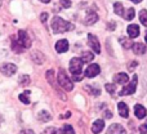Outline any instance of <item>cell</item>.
<instances>
[{
	"label": "cell",
	"mask_w": 147,
	"mask_h": 134,
	"mask_svg": "<svg viewBox=\"0 0 147 134\" xmlns=\"http://www.w3.org/2000/svg\"><path fill=\"white\" fill-rule=\"evenodd\" d=\"M31 59H32L35 63H38V65H43L44 61H45V57H44V54L40 53L39 51H35V52L31 53Z\"/></svg>",
	"instance_id": "obj_10"
},
{
	"label": "cell",
	"mask_w": 147,
	"mask_h": 134,
	"mask_svg": "<svg viewBox=\"0 0 147 134\" xmlns=\"http://www.w3.org/2000/svg\"><path fill=\"white\" fill-rule=\"evenodd\" d=\"M132 48H133V51H134L136 54H143V53H146V45L143 43H134Z\"/></svg>",
	"instance_id": "obj_17"
},
{
	"label": "cell",
	"mask_w": 147,
	"mask_h": 134,
	"mask_svg": "<svg viewBox=\"0 0 147 134\" xmlns=\"http://www.w3.org/2000/svg\"><path fill=\"white\" fill-rule=\"evenodd\" d=\"M140 21L142 22V25H145L147 27V10L146 9H142L140 12Z\"/></svg>",
	"instance_id": "obj_27"
},
{
	"label": "cell",
	"mask_w": 147,
	"mask_h": 134,
	"mask_svg": "<svg viewBox=\"0 0 147 134\" xmlns=\"http://www.w3.org/2000/svg\"><path fill=\"white\" fill-rule=\"evenodd\" d=\"M88 44H89V46H90V48L93 49L97 54L101 53V45H99L98 39H97L94 35H92V34H89V35H88Z\"/></svg>",
	"instance_id": "obj_6"
},
{
	"label": "cell",
	"mask_w": 147,
	"mask_h": 134,
	"mask_svg": "<svg viewBox=\"0 0 147 134\" xmlns=\"http://www.w3.org/2000/svg\"><path fill=\"white\" fill-rule=\"evenodd\" d=\"M63 133L65 134H75V130H74V128L71 127V125L66 124L63 127Z\"/></svg>",
	"instance_id": "obj_29"
},
{
	"label": "cell",
	"mask_w": 147,
	"mask_h": 134,
	"mask_svg": "<svg viewBox=\"0 0 147 134\" xmlns=\"http://www.w3.org/2000/svg\"><path fill=\"white\" fill-rule=\"evenodd\" d=\"M105 117H107V119H111V117H112L111 112H110V111H105Z\"/></svg>",
	"instance_id": "obj_36"
},
{
	"label": "cell",
	"mask_w": 147,
	"mask_h": 134,
	"mask_svg": "<svg viewBox=\"0 0 147 134\" xmlns=\"http://www.w3.org/2000/svg\"><path fill=\"white\" fill-rule=\"evenodd\" d=\"M41 134H65L63 130L57 129V128H47Z\"/></svg>",
	"instance_id": "obj_25"
},
{
	"label": "cell",
	"mask_w": 147,
	"mask_h": 134,
	"mask_svg": "<svg viewBox=\"0 0 147 134\" xmlns=\"http://www.w3.org/2000/svg\"><path fill=\"white\" fill-rule=\"evenodd\" d=\"M61 5L63 8H70L71 7V1L70 0H61Z\"/></svg>",
	"instance_id": "obj_32"
},
{
	"label": "cell",
	"mask_w": 147,
	"mask_h": 134,
	"mask_svg": "<svg viewBox=\"0 0 147 134\" xmlns=\"http://www.w3.org/2000/svg\"><path fill=\"white\" fill-rule=\"evenodd\" d=\"M40 18H41V22H45V21H47V18H48V14H47V13H43Z\"/></svg>",
	"instance_id": "obj_35"
},
{
	"label": "cell",
	"mask_w": 147,
	"mask_h": 134,
	"mask_svg": "<svg viewBox=\"0 0 147 134\" xmlns=\"http://www.w3.org/2000/svg\"><path fill=\"white\" fill-rule=\"evenodd\" d=\"M140 132L142 133V134H147V127H146L145 124L141 125V127H140Z\"/></svg>",
	"instance_id": "obj_33"
},
{
	"label": "cell",
	"mask_w": 147,
	"mask_h": 134,
	"mask_svg": "<svg viewBox=\"0 0 147 134\" xmlns=\"http://www.w3.org/2000/svg\"><path fill=\"white\" fill-rule=\"evenodd\" d=\"M53 75H54V72H53V70H49L48 72H47V80L49 81L51 84H54V80H53Z\"/></svg>",
	"instance_id": "obj_30"
},
{
	"label": "cell",
	"mask_w": 147,
	"mask_h": 134,
	"mask_svg": "<svg viewBox=\"0 0 147 134\" xmlns=\"http://www.w3.org/2000/svg\"><path fill=\"white\" fill-rule=\"evenodd\" d=\"M20 134H35L32 132V130H30V129H25V130H22Z\"/></svg>",
	"instance_id": "obj_34"
},
{
	"label": "cell",
	"mask_w": 147,
	"mask_h": 134,
	"mask_svg": "<svg viewBox=\"0 0 147 134\" xmlns=\"http://www.w3.org/2000/svg\"><path fill=\"white\" fill-rule=\"evenodd\" d=\"M38 119L40 120V121H49V120L52 119V116L49 115V112H47V111H41V112H39Z\"/></svg>",
	"instance_id": "obj_22"
},
{
	"label": "cell",
	"mask_w": 147,
	"mask_h": 134,
	"mask_svg": "<svg viewBox=\"0 0 147 134\" xmlns=\"http://www.w3.org/2000/svg\"><path fill=\"white\" fill-rule=\"evenodd\" d=\"M94 58V54L90 53V52H84L83 56H81V61L84 62V63H88V62H92Z\"/></svg>",
	"instance_id": "obj_19"
},
{
	"label": "cell",
	"mask_w": 147,
	"mask_h": 134,
	"mask_svg": "<svg viewBox=\"0 0 147 134\" xmlns=\"http://www.w3.org/2000/svg\"><path fill=\"white\" fill-rule=\"evenodd\" d=\"M105 128V121L103 120H96V121L93 123V125H92V132L94 134H98L102 132V129Z\"/></svg>",
	"instance_id": "obj_13"
},
{
	"label": "cell",
	"mask_w": 147,
	"mask_h": 134,
	"mask_svg": "<svg viewBox=\"0 0 147 134\" xmlns=\"http://www.w3.org/2000/svg\"><path fill=\"white\" fill-rule=\"evenodd\" d=\"M106 90L109 93L114 94L115 93V84H106Z\"/></svg>",
	"instance_id": "obj_31"
},
{
	"label": "cell",
	"mask_w": 147,
	"mask_h": 134,
	"mask_svg": "<svg viewBox=\"0 0 147 134\" xmlns=\"http://www.w3.org/2000/svg\"><path fill=\"white\" fill-rule=\"evenodd\" d=\"M30 92L28 90H26L25 93H22V94H20V101L22 102V103H25V104H30Z\"/></svg>",
	"instance_id": "obj_20"
},
{
	"label": "cell",
	"mask_w": 147,
	"mask_h": 134,
	"mask_svg": "<svg viewBox=\"0 0 147 134\" xmlns=\"http://www.w3.org/2000/svg\"><path fill=\"white\" fill-rule=\"evenodd\" d=\"M137 80H138L137 75H134V76H133V79H132V81H130L129 85L124 86V88H123L121 90H120L119 96H129V94H133V93H134L136 89H137Z\"/></svg>",
	"instance_id": "obj_5"
},
{
	"label": "cell",
	"mask_w": 147,
	"mask_h": 134,
	"mask_svg": "<svg viewBox=\"0 0 147 134\" xmlns=\"http://www.w3.org/2000/svg\"><path fill=\"white\" fill-rule=\"evenodd\" d=\"M114 10H115V13L119 14V15H124V12H125L121 3H115L114 4Z\"/></svg>",
	"instance_id": "obj_24"
},
{
	"label": "cell",
	"mask_w": 147,
	"mask_h": 134,
	"mask_svg": "<svg viewBox=\"0 0 147 134\" xmlns=\"http://www.w3.org/2000/svg\"><path fill=\"white\" fill-rule=\"evenodd\" d=\"M18 81H20L21 85L26 86V85H28V84H30L31 79H30V76H28V75H21L20 79H18Z\"/></svg>",
	"instance_id": "obj_26"
},
{
	"label": "cell",
	"mask_w": 147,
	"mask_h": 134,
	"mask_svg": "<svg viewBox=\"0 0 147 134\" xmlns=\"http://www.w3.org/2000/svg\"><path fill=\"white\" fill-rule=\"evenodd\" d=\"M70 116H71V114H70V112H67L66 115H62L61 117H70Z\"/></svg>",
	"instance_id": "obj_38"
},
{
	"label": "cell",
	"mask_w": 147,
	"mask_h": 134,
	"mask_svg": "<svg viewBox=\"0 0 147 134\" xmlns=\"http://www.w3.org/2000/svg\"><path fill=\"white\" fill-rule=\"evenodd\" d=\"M98 21V14H97L94 10H89L86 13V17H85V23L86 25H93Z\"/></svg>",
	"instance_id": "obj_11"
},
{
	"label": "cell",
	"mask_w": 147,
	"mask_h": 134,
	"mask_svg": "<svg viewBox=\"0 0 147 134\" xmlns=\"http://www.w3.org/2000/svg\"><path fill=\"white\" fill-rule=\"evenodd\" d=\"M117 110H119V114L121 115L123 117H128V116H129V108H128V106L124 103V102L117 103Z\"/></svg>",
	"instance_id": "obj_16"
},
{
	"label": "cell",
	"mask_w": 147,
	"mask_h": 134,
	"mask_svg": "<svg viewBox=\"0 0 147 134\" xmlns=\"http://www.w3.org/2000/svg\"><path fill=\"white\" fill-rule=\"evenodd\" d=\"M107 134H127V130L120 124H112L107 129Z\"/></svg>",
	"instance_id": "obj_9"
},
{
	"label": "cell",
	"mask_w": 147,
	"mask_h": 134,
	"mask_svg": "<svg viewBox=\"0 0 147 134\" xmlns=\"http://www.w3.org/2000/svg\"><path fill=\"white\" fill-rule=\"evenodd\" d=\"M119 41H120V44H121L125 49H130L133 46V44H134L132 40H129V39H127V38H120Z\"/></svg>",
	"instance_id": "obj_21"
},
{
	"label": "cell",
	"mask_w": 147,
	"mask_h": 134,
	"mask_svg": "<svg viewBox=\"0 0 147 134\" xmlns=\"http://www.w3.org/2000/svg\"><path fill=\"white\" fill-rule=\"evenodd\" d=\"M67 49H69V41H67V40L62 39V40L57 41L56 51L58 52V53H65V52H67Z\"/></svg>",
	"instance_id": "obj_12"
},
{
	"label": "cell",
	"mask_w": 147,
	"mask_h": 134,
	"mask_svg": "<svg viewBox=\"0 0 147 134\" xmlns=\"http://www.w3.org/2000/svg\"><path fill=\"white\" fill-rule=\"evenodd\" d=\"M1 123H3V119H1V117H0V124H1Z\"/></svg>",
	"instance_id": "obj_41"
},
{
	"label": "cell",
	"mask_w": 147,
	"mask_h": 134,
	"mask_svg": "<svg viewBox=\"0 0 147 134\" xmlns=\"http://www.w3.org/2000/svg\"><path fill=\"white\" fill-rule=\"evenodd\" d=\"M99 72H101V67H99L97 63H92L86 67V70L84 73H85L86 77H94V76H97Z\"/></svg>",
	"instance_id": "obj_7"
},
{
	"label": "cell",
	"mask_w": 147,
	"mask_h": 134,
	"mask_svg": "<svg viewBox=\"0 0 147 134\" xmlns=\"http://www.w3.org/2000/svg\"><path fill=\"white\" fill-rule=\"evenodd\" d=\"M85 89L88 92H90V94H93V96H99V94H101V90H99V89H94V88H92L90 85H86Z\"/></svg>",
	"instance_id": "obj_28"
},
{
	"label": "cell",
	"mask_w": 147,
	"mask_h": 134,
	"mask_svg": "<svg viewBox=\"0 0 147 134\" xmlns=\"http://www.w3.org/2000/svg\"><path fill=\"white\" fill-rule=\"evenodd\" d=\"M145 39H146V41H147V31H146V38Z\"/></svg>",
	"instance_id": "obj_42"
},
{
	"label": "cell",
	"mask_w": 147,
	"mask_h": 134,
	"mask_svg": "<svg viewBox=\"0 0 147 134\" xmlns=\"http://www.w3.org/2000/svg\"><path fill=\"white\" fill-rule=\"evenodd\" d=\"M130 1H133V3H136V4H138V3H141L142 0H130Z\"/></svg>",
	"instance_id": "obj_39"
},
{
	"label": "cell",
	"mask_w": 147,
	"mask_h": 134,
	"mask_svg": "<svg viewBox=\"0 0 147 134\" xmlns=\"http://www.w3.org/2000/svg\"><path fill=\"white\" fill-rule=\"evenodd\" d=\"M12 40V49L16 52V53H22L25 49H28L31 46V39L28 38L27 32L23 30H20L17 34V38L12 36L10 38Z\"/></svg>",
	"instance_id": "obj_1"
},
{
	"label": "cell",
	"mask_w": 147,
	"mask_h": 134,
	"mask_svg": "<svg viewBox=\"0 0 147 134\" xmlns=\"http://www.w3.org/2000/svg\"><path fill=\"white\" fill-rule=\"evenodd\" d=\"M0 71H1V73H4L5 76H12L13 73H16V71H17V66L13 63H4L0 68Z\"/></svg>",
	"instance_id": "obj_8"
},
{
	"label": "cell",
	"mask_w": 147,
	"mask_h": 134,
	"mask_svg": "<svg viewBox=\"0 0 147 134\" xmlns=\"http://www.w3.org/2000/svg\"><path fill=\"white\" fill-rule=\"evenodd\" d=\"M114 81L116 84H125V83H128V75H127V73H124V72L117 73V75L114 76Z\"/></svg>",
	"instance_id": "obj_18"
},
{
	"label": "cell",
	"mask_w": 147,
	"mask_h": 134,
	"mask_svg": "<svg viewBox=\"0 0 147 134\" xmlns=\"http://www.w3.org/2000/svg\"><path fill=\"white\" fill-rule=\"evenodd\" d=\"M145 125H146V127H147V121H146V124H145Z\"/></svg>",
	"instance_id": "obj_43"
},
{
	"label": "cell",
	"mask_w": 147,
	"mask_h": 134,
	"mask_svg": "<svg viewBox=\"0 0 147 134\" xmlns=\"http://www.w3.org/2000/svg\"><path fill=\"white\" fill-rule=\"evenodd\" d=\"M58 84L65 89V90H67V92H70V90H72V89H74L72 81L70 80V77L66 75V72H65L62 68L59 70V72H58Z\"/></svg>",
	"instance_id": "obj_4"
},
{
	"label": "cell",
	"mask_w": 147,
	"mask_h": 134,
	"mask_svg": "<svg viewBox=\"0 0 147 134\" xmlns=\"http://www.w3.org/2000/svg\"><path fill=\"white\" fill-rule=\"evenodd\" d=\"M52 26V30H53L54 34H62V32H66V31H71L74 30V25L67 21H65L63 18L61 17H54L51 22Z\"/></svg>",
	"instance_id": "obj_2"
},
{
	"label": "cell",
	"mask_w": 147,
	"mask_h": 134,
	"mask_svg": "<svg viewBox=\"0 0 147 134\" xmlns=\"http://www.w3.org/2000/svg\"><path fill=\"white\" fill-rule=\"evenodd\" d=\"M134 114H136V116H137V119H143V117L146 116L147 111H146V108L142 106V104H136Z\"/></svg>",
	"instance_id": "obj_14"
},
{
	"label": "cell",
	"mask_w": 147,
	"mask_h": 134,
	"mask_svg": "<svg viewBox=\"0 0 147 134\" xmlns=\"http://www.w3.org/2000/svg\"><path fill=\"white\" fill-rule=\"evenodd\" d=\"M134 15H136L134 9H133V8H129L128 10H125V13H124V15H123V17H124L125 20H128V21H132L133 18H134Z\"/></svg>",
	"instance_id": "obj_23"
},
{
	"label": "cell",
	"mask_w": 147,
	"mask_h": 134,
	"mask_svg": "<svg viewBox=\"0 0 147 134\" xmlns=\"http://www.w3.org/2000/svg\"><path fill=\"white\" fill-rule=\"evenodd\" d=\"M83 63L84 62L81 61V58H72L70 61V71L72 73V77L75 81H80L83 79V75H81V67H83Z\"/></svg>",
	"instance_id": "obj_3"
},
{
	"label": "cell",
	"mask_w": 147,
	"mask_h": 134,
	"mask_svg": "<svg viewBox=\"0 0 147 134\" xmlns=\"http://www.w3.org/2000/svg\"><path fill=\"white\" fill-rule=\"evenodd\" d=\"M114 27H115V23H114V21H111V23H110L109 28H110V30H114Z\"/></svg>",
	"instance_id": "obj_37"
},
{
	"label": "cell",
	"mask_w": 147,
	"mask_h": 134,
	"mask_svg": "<svg viewBox=\"0 0 147 134\" xmlns=\"http://www.w3.org/2000/svg\"><path fill=\"white\" fill-rule=\"evenodd\" d=\"M128 35H129L132 39L137 38V36L140 35V27H138V25H129L128 26Z\"/></svg>",
	"instance_id": "obj_15"
},
{
	"label": "cell",
	"mask_w": 147,
	"mask_h": 134,
	"mask_svg": "<svg viewBox=\"0 0 147 134\" xmlns=\"http://www.w3.org/2000/svg\"><path fill=\"white\" fill-rule=\"evenodd\" d=\"M40 1H43V3H45V4H47V3H49L51 0H40Z\"/></svg>",
	"instance_id": "obj_40"
}]
</instances>
